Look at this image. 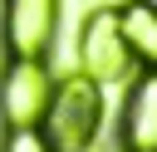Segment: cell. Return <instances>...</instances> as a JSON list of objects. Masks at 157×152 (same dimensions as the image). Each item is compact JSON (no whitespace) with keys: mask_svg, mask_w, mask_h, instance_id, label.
Here are the masks:
<instances>
[{"mask_svg":"<svg viewBox=\"0 0 157 152\" xmlns=\"http://www.w3.org/2000/svg\"><path fill=\"white\" fill-rule=\"evenodd\" d=\"M54 93L49 59H5L0 64V127H39Z\"/></svg>","mask_w":157,"mask_h":152,"instance_id":"cell-4","label":"cell"},{"mask_svg":"<svg viewBox=\"0 0 157 152\" xmlns=\"http://www.w3.org/2000/svg\"><path fill=\"white\" fill-rule=\"evenodd\" d=\"M123 113H118V152H157V69H137L123 83Z\"/></svg>","mask_w":157,"mask_h":152,"instance_id":"cell-5","label":"cell"},{"mask_svg":"<svg viewBox=\"0 0 157 152\" xmlns=\"http://www.w3.org/2000/svg\"><path fill=\"white\" fill-rule=\"evenodd\" d=\"M88 152H118V142H113V147H108V142H98V147H88Z\"/></svg>","mask_w":157,"mask_h":152,"instance_id":"cell-8","label":"cell"},{"mask_svg":"<svg viewBox=\"0 0 157 152\" xmlns=\"http://www.w3.org/2000/svg\"><path fill=\"white\" fill-rule=\"evenodd\" d=\"M103 118H108L103 83H93L83 69H69V74L54 78L39 132H44V142L54 152H88V147L103 142Z\"/></svg>","mask_w":157,"mask_h":152,"instance_id":"cell-1","label":"cell"},{"mask_svg":"<svg viewBox=\"0 0 157 152\" xmlns=\"http://www.w3.org/2000/svg\"><path fill=\"white\" fill-rule=\"evenodd\" d=\"M118 29L137 69H157V0H118Z\"/></svg>","mask_w":157,"mask_h":152,"instance_id":"cell-6","label":"cell"},{"mask_svg":"<svg viewBox=\"0 0 157 152\" xmlns=\"http://www.w3.org/2000/svg\"><path fill=\"white\" fill-rule=\"evenodd\" d=\"M64 0H0V54L5 59H49L59 39Z\"/></svg>","mask_w":157,"mask_h":152,"instance_id":"cell-3","label":"cell"},{"mask_svg":"<svg viewBox=\"0 0 157 152\" xmlns=\"http://www.w3.org/2000/svg\"><path fill=\"white\" fill-rule=\"evenodd\" d=\"M0 152H54L39 127H0Z\"/></svg>","mask_w":157,"mask_h":152,"instance_id":"cell-7","label":"cell"},{"mask_svg":"<svg viewBox=\"0 0 157 152\" xmlns=\"http://www.w3.org/2000/svg\"><path fill=\"white\" fill-rule=\"evenodd\" d=\"M74 59L103 88H118V83H128L137 74V59H132V49H128V39L118 29V5H93L83 15L78 39H74Z\"/></svg>","mask_w":157,"mask_h":152,"instance_id":"cell-2","label":"cell"}]
</instances>
